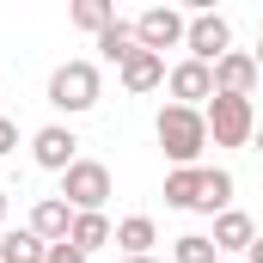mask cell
Segmentation results:
<instances>
[{"label":"cell","mask_w":263,"mask_h":263,"mask_svg":"<svg viewBox=\"0 0 263 263\" xmlns=\"http://www.w3.org/2000/svg\"><path fill=\"white\" fill-rule=\"evenodd\" d=\"M135 49H141V37H135V18H117L110 31H98V55H104L110 67H123Z\"/></svg>","instance_id":"17"},{"label":"cell","mask_w":263,"mask_h":263,"mask_svg":"<svg viewBox=\"0 0 263 263\" xmlns=\"http://www.w3.org/2000/svg\"><path fill=\"white\" fill-rule=\"evenodd\" d=\"M153 135H159V147H165L172 165H196L202 147H208V117L202 110H184V104H165L159 123H153Z\"/></svg>","instance_id":"1"},{"label":"cell","mask_w":263,"mask_h":263,"mask_svg":"<svg viewBox=\"0 0 263 263\" xmlns=\"http://www.w3.org/2000/svg\"><path fill=\"white\" fill-rule=\"evenodd\" d=\"M165 92H172V104H184V110H202V104L214 98V67L184 55V62L165 73Z\"/></svg>","instance_id":"7"},{"label":"cell","mask_w":263,"mask_h":263,"mask_svg":"<svg viewBox=\"0 0 263 263\" xmlns=\"http://www.w3.org/2000/svg\"><path fill=\"white\" fill-rule=\"evenodd\" d=\"M62 202L73 214H104V202H110V165H98V159H73L62 172Z\"/></svg>","instance_id":"4"},{"label":"cell","mask_w":263,"mask_h":263,"mask_svg":"<svg viewBox=\"0 0 263 263\" xmlns=\"http://www.w3.org/2000/svg\"><path fill=\"white\" fill-rule=\"evenodd\" d=\"M184 49H190V62H208V67H214L220 55H233V25H227L220 12H196Z\"/></svg>","instance_id":"6"},{"label":"cell","mask_w":263,"mask_h":263,"mask_svg":"<svg viewBox=\"0 0 263 263\" xmlns=\"http://www.w3.org/2000/svg\"><path fill=\"white\" fill-rule=\"evenodd\" d=\"M31 159H37L43 172H67V165L80 159V135L67 129V123H43V129L31 135Z\"/></svg>","instance_id":"8"},{"label":"cell","mask_w":263,"mask_h":263,"mask_svg":"<svg viewBox=\"0 0 263 263\" xmlns=\"http://www.w3.org/2000/svg\"><path fill=\"white\" fill-rule=\"evenodd\" d=\"M233 172H220V165H202V202H196V214H227L233 208Z\"/></svg>","instance_id":"14"},{"label":"cell","mask_w":263,"mask_h":263,"mask_svg":"<svg viewBox=\"0 0 263 263\" xmlns=\"http://www.w3.org/2000/svg\"><path fill=\"white\" fill-rule=\"evenodd\" d=\"M43 263H86V251H80V245H67V239H62V245H49V257H43Z\"/></svg>","instance_id":"21"},{"label":"cell","mask_w":263,"mask_h":263,"mask_svg":"<svg viewBox=\"0 0 263 263\" xmlns=\"http://www.w3.org/2000/svg\"><path fill=\"white\" fill-rule=\"evenodd\" d=\"M12 147H18V123H12V117H0V159H6Z\"/></svg>","instance_id":"22"},{"label":"cell","mask_w":263,"mask_h":263,"mask_svg":"<svg viewBox=\"0 0 263 263\" xmlns=\"http://www.w3.org/2000/svg\"><path fill=\"white\" fill-rule=\"evenodd\" d=\"M110 239H117V227H110L104 214H73V233H67V245H80V251L92 257V251H104Z\"/></svg>","instance_id":"18"},{"label":"cell","mask_w":263,"mask_h":263,"mask_svg":"<svg viewBox=\"0 0 263 263\" xmlns=\"http://www.w3.org/2000/svg\"><path fill=\"white\" fill-rule=\"evenodd\" d=\"M73 25L98 37V31H110V25H117V12H110L104 0H73Z\"/></svg>","instance_id":"20"},{"label":"cell","mask_w":263,"mask_h":263,"mask_svg":"<svg viewBox=\"0 0 263 263\" xmlns=\"http://www.w3.org/2000/svg\"><path fill=\"white\" fill-rule=\"evenodd\" d=\"M202 117H208V141L214 147H251V135H257V110H251V98H208L202 104Z\"/></svg>","instance_id":"3"},{"label":"cell","mask_w":263,"mask_h":263,"mask_svg":"<svg viewBox=\"0 0 263 263\" xmlns=\"http://www.w3.org/2000/svg\"><path fill=\"white\" fill-rule=\"evenodd\" d=\"M202 202V165H172L165 172V208H196Z\"/></svg>","instance_id":"15"},{"label":"cell","mask_w":263,"mask_h":263,"mask_svg":"<svg viewBox=\"0 0 263 263\" xmlns=\"http://www.w3.org/2000/svg\"><path fill=\"white\" fill-rule=\"evenodd\" d=\"M0 227H6V190H0Z\"/></svg>","instance_id":"26"},{"label":"cell","mask_w":263,"mask_h":263,"mask_svg":"<svg viewBox=\"0 0 263 263\" xmlns=\"http://www.w3.org/2000/svg\"><path fill=\"white\" fill-rule=\"evenodd\" d=\"M245 263H263V233L251 239V251H245Z\"/></svg>","instance_id":"23"},{"label":"cell","mask_w":263,"mask_h":263,"mask_svg":"<svg viewBox=\"0 0 263 263\" xmlns=\"http://www.w3.org/2000/svg\"><path fill=\"white\" fill-rule=\"evenodd\" d=\"M135 37H141V49L165 55V49H178V43L190 37V18H184L178 6H147V12L135 18Z\"/></svg>","instance_id":"5"},{"label":"cell","mask_w":263,"mask_h":263,"mask_svg":"<svg viewBox=\"0 0 263 263\" xmlns=\"http://www.w3.org/2000/svg\"><path fill=\"white\" fill-rule=\"evenodd\" d=\"M257 55H245V49H233V55H220L214 62V92L220 98H251L257 92Z\"/></svg>","instance_id":"9"},{"label":"cell","mask_w":263,"mask_h":263,"mask_svg":"<svg viewBox=\"0 0 263 263\" xmlns=\"http://www.w3.org/2000/svg\"><path fill=\"white\" fill-rule=\"evenodd\" d=\"M251 147H257V153H263V123H257V135H251Z\"/></svg>","instance_id":"25"},{"label":"cell","mask_w":263,"mask_h":263,"mask_svg":"<svg viewBox=\"0 0 263 263\" xmlns=\"http://www.w3.org/2000/svg\"><path fill=\"white\" fill-rule=\"evenodd\" d=\"M165 73H172V67H165V55H153V49H135L129 62L117 67L123 92H135V98H141V92H153V86H165Z\"/></svg>","instance_id":"10"},{"label":"cell","mask_w":263,"mask_h":263,"mask_svg":"<svg viewBox=\"0 0 263 263\" xmlns=\"http://www.w3.org/2000/svg\"><path fill=\"white\" fill-rule=\"evenodd\" d=\"M98 92H104L98 62H62L49 73V104H55L62 117H86V110L98 104Z\"/></svg>","instance_id":"2"},{"label":"cell","mask_w":263,"mask_h":263,"mask_svg":"<svg viewBox=\"0 0 263 263\" xmlns=\"http://www.w3.org/2000/svg\"><path fill=\"white\" fill-rule=\"evenodd\" d=\"M43 257H49V245H43L31 227H18V233L6 227V233H0V263H43Z\"/></svg>","instance_id":"16"},{"label":"cell","mask_w":263,"mask_h":263,"mask_svg":"<svg viewBox=\"0 0 263 263\" xmlns=\"http://www.w3.org/2000/svg\"><path fill=\"white\" fill-rule=\"evenodd\" d=\"M110 245H123V257H147V251L159 245V227H153V214H123Z\"/></svg>","instance_id":"13"},{"label":"cell","mask_w":263,"mask_h":263,"mask_svg":"<svg viewBox=\"0 0 263 263\" xmlns=\"http://www.w3.org/2000/svg\"><path fill=\"white\" fill-rule=\"evenodd\" d=\"M214 239L208 233H184V239H172V263H214Z\"/></svg>","instance_id":"19"},{"label":"cell","mask_w":263,"mask_h":263,"mask_svg":"<svg viewBox=\"0 0 263 263\" xmlns=\"http://www.w3.org/2000/svg\"><path fill=\"white\" fill-rule=\"evenodd\" d=\"M257 73H263V25H257Z\"/></svg>","instance_id":"24"},{"label":"cell","mask_w":263,"mask_h":263,"mask_svg":"<svg viewBox=\"0 0 263 263\" xmlns=\"http://www.w3.org/2000/svg\"><path fill=\"white\" fill-rule=\"evenodd\" d=\"M31 233H37L43 245H62L67 233H73V208H67L62 196H43L37 208H31Z\"/></svg>","instance_id":"11"},{"label":"cell","mask_w":263,"mask_h":263,"mask_svg":"<svg viewBox=\"0 0 263 263\" xmlns=\"http://www.w3.org/2000/svg\"><path fill=\"white\" fill-rule=\"evenodd\" d=\"M123 263H153V257H123Z\"/></svg>","instance_id":"27"},{"label":"cell","mask_w":263,"mask_h":263,"mask_svg":"<svg viewBox=\"0 0 263 263\" xmlns=\"http://www.w3.org/2000/svg\"><path fill=\"white\" fill-rule=\"evenodd\" d=\"M214 251H251V239H257V220L245 214V208H227V214H214Z\"/></svg>","instance_id":"12"}]
</instances>
